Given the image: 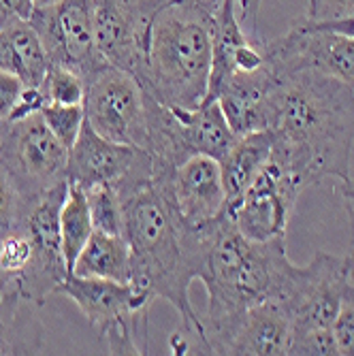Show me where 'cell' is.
Returning <instances> with one entry per match:
<instances>
[{
  "instance_id": "obj_17",
  "label": "cell",
  "mask_w": 354,
  "mask_h": 356,
  "mask_svg": "<svg viewBox=\"0 0 354 356\" xmlns=\"http://www.w3.org/2000/svg\"><path fill=\"white\" fill-rule=\"evenodd\" d=\"M273 147V133L271 131H259L237 137L233 147L227 152L220 163V173H222V186H224V209L220 216H229L233 209L239 205L241 197L250 184L256 179L267 165Z\"/></svg>"
},
{
  "instance_id": "obj_20",
  "label": "cell",
  "mask_w": 354,
  "mask_h": 356,
  "mask_svg": "<svg viewBox=\"0 0 354 356\" xmlns=\"http://www.w3.org/2000/svg\"><path fill=\"white\" fill-rule=\"evenodd\" d=\"M186 141L192 152V156H209L216 160H222L227 152L237 141V135L224 115L220 103L205 101L199 109L186 111Z\"/></svg>"
},
{
  "instance_id": "obj_25",
  "label": "cell",
  "mask_w": 354,
  "mask_h": 356,
  "mask_svg": "<svg viewBox=\"0 0 354 356\" xmlns=\"http://www.w3.org/2000/svg\"><path fill=\"white\" fill-rule=\"evenodd\" d=\"M41 118L49 126V131L62 141L64 147H73L77 141L81 126L86 122L83 105H60V103H47L41 109Z\"/></svg>"
},
{
  "instance_id": "obj_27",
  "label": "cell",
  "mask_w": 354,
  "mask_h": 356,
  "mask_svg": "<svg viewBox=\"0 0 354 356\" xmlns=\"http://www.w3.org/2000/svg\"><path fill=\"white\" fill-rule=\"evenodd\" d=\"M45 90L51 103L60 105H83L86 99V81L83 77L67 67L51 64L45 79Z\"/></svg>"
},
{
  "instance_id": "obj_29",
  "label": "cell",
  "mask_w": 354,
  "mask_h": 356,
  "mask_svg": "<svg viewBox=\"0 0 354 356\" xmlns=\"http://www.w3.org/2000/svg\"><path fill=\"white\" fill-rule=\"evenodd\" d=\"M293 356H339L333 329H305L293 333Z\"/></svg>"
},
{
  "instance_id": "obj_2",
  "label": "cell",
  "mask_w": 354,
  "mask_h": 356,
  "mask_svg": "<svg viewBox=\"0 0 354 356\" xmlns=\"http://www.w3.org/2000/svg\"><path fill=\"white\" fill-rule=\"evenodd\" d=\"M271 158L305 188L350 177L354 88L309 69L277 73Z\"/></svg>"
},
{
  "instance_id": "obj_39",
  "label": "cell",
  "mask_w": 354,
  "mask_h": 356,
  "mask_svg": "<svg viewBox=\"0 0 354 356\" xmlns=\"http://www.w3.org/2000/svg\"><path fill=\"white\" fill-rule=\"evenodd\" d=\"M5 126H7V122H3V120H0V147H3V137H5Z\"/></svg>"
},
{
  "instance_id": "obj_28",
  "label": "cell",
  "mask_w": 354,
  "mask_h": 356,
  "mask_svg": "<svg viewBox=\"0 0 354 356\" xmlns=\"http://www.w3.org/2000/svg\"><path fill=\"white\" fill-rule=\"evenodd\" d=\"M26 209L28 205L19 199L7 175L0 171V237L22 229Z\"/></svg>"
},
{
  "instance_id": "obj_36",
  "label": "cell",
  "mask_w": 354,
  "mask_h": 356,
  "mask_svg": "<svg viewBox=\"0 0 354 356\" xmlns=\"http://www.w3.org/2000/svg\"><path fill=\"white\" fill-rule=\"evenodd\" d=\"M348 293L354 295V250L348 254Z\"/></svg>"
},
{
  "instance_id": "obj_37",
  "label": "cell",
  "mask_w": 354,
  "mask_h": 356,
  "mask_svg": "<svg viewBox=\"0 0 354 356\" xmlns=\"http://www.w3.org/2000/svg\"><path fill=\"white\" fill-rule=\"evenodd\" d=\"M62 0H32V9H49V7H56Z\"/></svg>"
},
{
  "instance_id": "obj_4",
  "label": "cell",
  "mask_w": 354,
  "mask_h": 356,
  "mask_svg": "<svg viewBox=\"0 0 354 356\" xmlns=\"http://www.w3.org/2000/svg\"><path fill=\"white\" fill-rule=\"evenodd\" d=\"M216 11L199 0H167L152 24L143 92L167 107L199 109L209 92Z\"/></svg>"
},
{
  "instance_id": "obj_13",
  "label": "cell",
  "mask_w": 354,
  "mask_h": 356,
  "mask_svg": "<svg viewBox=\"0 0 354 356\" xmlns=\"http://www.w3.org/2000/svg\"><path fill=\"white\" fill-rule=\"evenodd\" d=\"M265 51L275 73L309 69L354 88V37L301 19L284 37L265 41Z\"/></svg>"
},
{
  "instance_id": "obj_38",
  "label": "cell",
  "mask_w": 354,
  "mask_h": 356,
  "mask_svg": "<svg viewBox=\"0 0 354 356\" xmlns=\"http://www.w3.org/2000/svg\"><path fill=\"white\" fill-rule=\"evenodd\" d=\"M7 286H17V284H15V282H11V280L5 275V271L0 269V288H7Z\"/></svg>"
},
{
  "instance_id": "obj_15",
  "label": "cell",
  "mask_w": 354,
  "mask_h": 356,
  "mask_svg": "<svg viewBox=\"0 0 354 356\" xmlns=\"http://www.w3.org/2000/svg\"><path fill=\"white\" fill-rule=\"evenodd\" d=\"M177 211L192 226H205L224 209L220 163L209 156H192L167 179Z\"/></svg>"
},
{
  "instance_id": "obj_22",
  "label": "cell",
  "mask_w": 354,
  "mask_h": 356,
  "mask_svg": "<svg viewBox=\"0 0 354 356\" xmlns=\"http://www.w3.org/2000/svg\"><path fill=\"white\" fill-rule=\"evenodd\" d=\"M94 233L92 218H90V207H88V197L86 190L69 184L67 199H64L62 211H60V245H62V256L67 271L73 273L75 261L88 239Z\"/></svg>"
},
{
  "instance_id": "obj_9",
  "label": "cell",
  "mask_w": 354,
  "mask_h": 356,
  "mask_svg": "<svg viewBox=\"0 0 354 356\" xmlns=\"http://www.w3.org/2000/svg\"><path fill=\"white\" fill-rule=\"evenodd\" d=\"M167 0H92L96 43L113 67L139 83L147 75L152 24Z\"/></svg>"
},
{
  "instance_id": "obj_35",
  "label": "cell",
  "mask_w": 354,
  "mask_h": 356,
  "mask_svg": "<svg viewBox=\"0 0 354 356\" xmlns=\"http://www.w3.org/2000/svg\"><path fill=\"white\" fill-rule=\"evenodd\" d=\"M335 192H337V197H339V199H341V203H344V209H346L348 220H350L352 237H354V181H352L350 177H348V179L337 181Z\"/></svg>"
},
{
  "instance_id": "obj_31",
  "label": "cell",
  "mask_w": 354,
  "mask_h": 356,
  "mask_svg": "<svg viewBox=\"0 0 354 356\" xmlns=\"http://www.w3.org/2000/svg\"><path fill=\"white\" fill-rule=\"evenodd\" d=\"M49 103V96L45 86H24L19 99L13 107V113L9 118V122H17L24 118H30L35 113H41V109Z\"/></svg>"
},
{
  "instance_id": "obj_33",
  "label": "cell",
  "mask_w": 354,
  "mask_h": 356,
  "mask_svg": "<svg viewBox=\"0 0 354 356\" xmlns=\"http://www.w3.org/2000/svg\"><path fill=\"white\" fill-rule=\"evenodd\" d=\"M24 86L26 83L19 77L0 69V120L3 122H9Z\"/></svg>"
},
{
  "instance_id": "obj_3",
  "label": "cell",
  "mask_w": 354,
  "mask_h": 356,
  "mask_svg": "<svg viewBox=\"0 0 354 356\" xmlns=\"http://www.w3.org/2000/svg\"><path fill=\"white\" fill-rule=\"evenodd\" d=\"M293 267L286 239L256 243L237 231L233 218L214 220L207 265L199 280L207 290L201 322L211 354H229L250 307L284 297Z\"/></svg>"
},
{
  "instance_id": "obj_11",
  "label": "cell",
  "mask_w": 354,
  "mask_h": 356,
  "mask_svg": "<svg viewBox=\"0 0 354 356\" xmlns=\"http://www.w3.org/2000/svg\"><path fill=\"white\" fill-rule=\"evenodd\" d=\"M51 64L77 71L83 79L107 60L96 43L92 0H62L56 7L32 11L30 19Z\"/></svg>"
},
{
  "instance_id": "obj_34",
  "label": "cell",
  "mask_w": 354,
  "mask_h": 356,
  "mask_svg": "<svg viewBox=\"0 0 354 356\" xmlns=\"http://www.w3.org/2000/svg\"><path fill=\"white\" fill-rule=\"evenodd\" d=\"M32 0H0V28L17 19H30Z\"/></svg>"
},
{
  "instance_id": "obj_18",
  "label": "cell",
  "mask_w": 354,
  "mask_h": 356,
  "mask_svg": "<svg viewBox=\"0 0 354 356\" xmlns=\"http://www.w3.org/2000/svg\"><path fill=\"white\" fill-rule=\"evenodd\" d=\"M0 69L19 77L26 86H45L51 60L28 19L0 28Z\"/></svg>"
},
{
  "instance_id": "obj_10",
  "label": "cell",
  "mask_w": 354,
  "mask_h": 356,
  "mask_svg": "<svg viewBox=\"0 0 354 356\" xmlns=\"http://www.w3.org/2000/svg\"><path fill=\"white\" fill-rule=\"evenodd\" d=\"M348 295V256L316 252L307 265H295L280 303L295 331L331 329Z\"/></svg>"
},
{
  "instance_id": "obj_7",
  "label": "cell",
  "mask_w": 354,
  "mask_h": 356,
  "mask_svg": "<svg viewBox=\"0 0 354 356\" xmlns=\"http://www.w3.org/2000/svg\"><path fill=\"white\" fill-rule=\"evenodd\" d=\"M83 81V111L94 131L111 141L147 152V113L141 83L109 62Z\"/></svg>"
},
{
  "instance_id": "obj_14",
  "label": "cell",
  "mask_w": 354,
  "mask_h": 356,
  "mask_svg": "<svg viewBox=\"0 0 354 356\" xmlns=\"http://www.w3.org/2000/svg\"><path fill=\"white\" fill-rule=\"evenodd\" d=\"M277 88L280 75L267 60L265 67L254 73L231 75L218 88L214 99L220 103L233 133L241 137L271 128Z\"/></svg>"
},
{
  "instance_id": "obj_19",
  "label": "cell",
  "mask_w": 354,
  "mask_h": 356,
  "mask_svg": "<svg viewBox=\"0 0 354 356\" xmlns=\"http://www.w3.org/2000/svg\"><path fill=\"white\" fill-rule=\"evenodd\" d=\"M17 286L0 288V354H37L43 348V329Z\"/></svg>"
},
{
  "instance_id": "obj_21",
  "label": "cell",
  "mask_w": 354,
  "mask_h": 356,
  "mask_svg": "<svg viewBox=\"0 0 354 356\" xmlns=\"http://www.w3.org/2000/svg\"><path fill=\"white\" fill-rule=\"evenodd\" d=\"M73 275L128 284L131 282V250L126 239L94 231L77 256Z\"/></svg>"
},
{
  "instance_id": "obj_12",
  "label": "cell",
  "mask_w": 354,
  "mask_h": 356,
  "mask_svg": "<svg viewBox=\"0 0 354 356\" xmlns=\"http://www.w3.org/2000/svg\"><path fill=\"white\" fill-rule=\"evenodd\" d=\"M303 190L305 184L269 156L231 213L237 231L256 243L286 239L288 220Z\"/></svg>"
},
{
  "instance_id": "obj_24",
  "label": "cell",
  "mask_w": 354,
  "mask_h": 356,
  "mask_svg": "<svg viewBox=\"0 0 354 356\" xmlns=\"http://www.w3.org/2000/svg\"><path fill=\"white\" fill-rule=\"evenodd\" d=\"M305 22L354 37V0H307Z\"/></svg>"
},
{
  "instance_id": "obj_6",
  "label": "cell",
  "mask_w": 354,
  "mask_h": 356,
  "mask_svg": "<svg viewBox=\"0 0 354 356\" xmlns=\"http://www.w3.org/2000/svg\"><path fill=\"white\" fill-rule=\"evenodd\" d=\"M67 165L69 147L49 131L41 113L7 122L0 147V171L26 205L67 181Z\"/></svg>"
},
{
  "instance_id": "obj_26",
  "label": "cell",
  "mask_w": 354,
  "mask_h": 356,
  "mask_svg": "<svg viewBox=\"0 0 354 356\" xmlns=\"http://www.w3.org/2000/svg\"><path fill=\"white\" fill-rule=\"evenodd\" d=\"M32 258H35V245L24 229L0 237V269L11 282L17 284V277L32 265Z\"/></svg>"
},
{
  "instance_id": "obj_32",
  "label": "cell",
  "mask_w": 354,
  "mask_h": 356,
  "mask_svg": "<svg viewBox=\"0 0 354 356\" xmlns=\"http://www.w3.org/2000/svg\"><path fill=\"white\" fill-rule=\"evenodd\" d=\"M205 7H209L211 11H218L220 5L224 0H199ZM237 9V17L243 26V30L252 39H261L259 35V28H256V19H259V7H261V0H231Z\"/></svg>"
},
{
  "instance_id": "obj_1",
  "label": "cell",
  "mask_w": 354,
  "mask_h": 356,
  "mask_svg": "<svg viewBox=\"0 0 354 356\" xmlns=\"http://www.w3.org/2000/svg\"><path fill=\"white\" fill-rule=\"evenodd\" d=\"M124 239L131 250V282L154 301H169L182 316V333L192 354H211L203 322L190 301V286L201 280L211 245L214 220L192 226L177 211L167 179H154L122 197Z\"/></svg>"
},
{
  "instance_id": "obj_16",
  "label": "cell",
  "mask_w": 354,
  "mask_h": 356,
  "mask_svg": "<svg viewBox=\"0 0 354 356\" xmlns=\"http://www.w3.org/2000/svg\"><path fill=\"white\" fill-rule=\"evenodd\" d=\"M293 333V320L284 305L280 301H263L248 309L229 356H288Z\"/></svg>"
},
{
  "instance_id": "obj_23",
  "label": "cell",
  "mask_w": 354,
  "mask_h": 356,
  "mask_svg": "<svg viewBox=\"0 0 354 356\" xmlns=\"http://www.w3.org/2000/svg\"><path fill=\"white\" fill-rule=\"evenodd\" d=\"M90 218L96 233L124 237V203L113 186H94L86 190Z\"/></svg>"
},
{
  "instance_id": "obj_30",
  "label": "cell",
  "mask_w": 354,
  "mask_h": 356,
  "mask_svg": "<svg viewBox=\"0 0 354 356\" xmlns=\"http://www.w3.org/2000/svg\"><path fill=\"white\" fill-rule=\"evenodd\" d=\"M331 329H333L337 354L354 356V295L352 293L346 295Z\"/></svg>"
},
{
  "instance_id": "obj_8",
  "label": "cell",
  "mask_w": 354,
  "mask_h": 356,
  "mask_svg": "<svg viewBox=\"0 0 354 356\" xmlns=\"http://www.w3.org/2000/svg\"><path fill=\"white\" fill-rule=\"evenodd\" d=\"M154 160L150 152L111 141L88 124L69 149L67 179L83 190L94 186H113L120 197L152 181Z\"/></svg>"
},
{
  "instance_id": "obj_5",
  "label": "cell",
  "mask_w": 354,
  "mask_h": 356,
  "mask_svg": "<svg viewBox=\"0 0 354 356\" xmlns=\"http://www.w3.org/2000/svg\"><path fill=\"white\" fill-rule=\"evenodd\" d=\"M99 331L109 354H147V314L154 299L133 284L69 273L58 288Z\"/></svg>"
}]
</instances>
